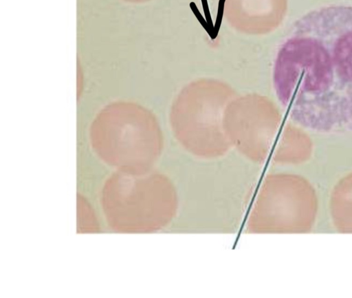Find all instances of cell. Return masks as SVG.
Segmentation results:
<instances>
[{"label": "cell", "instance_id": "cell-1", "mask_svg": "<svg viewBox=\"0 0 352 298\" xmlns=\"http://www.w3.org/2000/svg\"><path fill=\"white\" fill-rule=\"evenodd\" d=\"M289 118L318 132L352 131V6L330 5L296 20L274 66Z\"/></svg>", "mask_w": 352, "mask_h": 298}, {"label": "cell", "instance_id": "cell-2", "mask_svg": "<svg viewBox=\"0 0 352 298\" xmlns=\"http://www.w3.org/2000/svg\"><path fill=\"white\" fill-rule=\"evenodd\" d=\"M236 97L227 83L202 78L186 85L171 107L170 125L181 146L203 159L224 156L232 147L225 128L226 109Z\"/></svg>", "mask_w": 352, "mask_h": 298}, {"label": "cell", "instance_id": "cell-3", "mask_svg": "<svg viewBox=\"0 0 352 298\" xmlns=\"http://www.w3.org/2000/svg\"><path fill=\"white\" fill-rule=\"evenodd\" d=\"M271 174L258 186L246 214L245 228L251 234L298 233L317 222L319 200L305 198L286 179Z\"/></svg>", "mask_w": 352, "mask_h": 298}, {"label": "cell", "instance_id": "cell-4", "mask_svg": "<svg viewBox=\"0 0 352 298\" xmlns=\"http://www.w3.org/2000/svg\"><path fill=\"white\" fill-rule=\"evenodd\" d=\"M274 111L267 98L255 94L236 96L226 109L225 128L232 147L256 163L279 161Z\"/></svg>", "mask_w": 352, "mask_h": 298}, {"label": "cell", "instance_id": "cell-5", "mask_svg": "<svg viewBox=\"0 0 352 298\" xmlns=\"http://www.w3.org/2000/svg\"><path fill=\"white\" fill-rule=\"evenodd\" d=\"M223 18L243 34L270 33L281 23L287 0H221Z\"/></svg>", "mask_w": 352, "mask_h": 298}, {"label": "cell", "instance_id": "cell-6", "mask_svg": "<svg viewBox=\"0 0 352 298\" xmlns=\"http://www.w3.org/2000/svg\"><path fill=\"white\" fill-rule=\"evenodd\" d=\"M121 1H124L126 3H135V4H137V3H146V2L150 1L151 0H121Z\"/></svg>", "mask_w": 352, "mask_h": 298}]
</instances>
